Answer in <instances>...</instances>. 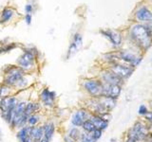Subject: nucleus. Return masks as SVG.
<instances>
[{"label":"nucleus","instance_id":"obj_21","mask_svg":"<svg viewBox=\"0 0 152 142\" xmlns=\"http://www.w3.org/2000/svg\"><path fill=\"white\" fill-rule=\"evenodd\" d=\"M30 136H31V139L33 142H39L43 137H44V130H43L42 124L31 127L30 128Z\"/></svg>","mask_w":152,"mask_h":142},{"label":"nucleus","instance_id":"obj_27","mask_svg":"<svg viewBox=\"0 0 152 142\" xmlns=\"http://www.w3.org/2000/svg\"><path fill=\"white\" fill-rule=\"evenodd\" d=\"M80 128H81V130H82V132L89 133V134H90V133H92L94 130H96V128H95L94 124L91 121H90L89 118H88V120H86Z\"/></svg>","mask_w":152,"mask_h":142},{"label":"nucleus","instance_id":"obj_22","mask_svg":"<svg viewBox=\"0 0 152 142\" xmlns=\"http://www.w3.org/2000/svg\"><path fill=\"white\" fill-rule=\"evenodd\" d=\"M99 99H100V101H101V103L103 104V106L104 107V109H106L108 113H110L113 109L116 107L117 99H114L108 97H100Z\"/></svg>","mask_w":152,"mask_h":142},{"label":"nucleus","instance_id":"obj_3","mask_svg":"<svg viewBox=\"0 0 152 142\" xmlns=\"http://www.w3.org/2000/svg\"><path fill=\"white\" fill-rule=\"evenodd\" d=\"M19 101L20 98L18 97V94L0 99V116L8 125L12 121V113Z\"/></svg>","mask_w":152,"mask_h":142},{"label":"nucleus","instance_id":"obj_16","mask_svg":"<svg viewBox=\"0 0 152 142\" xmlns=\"http://www.w3.org/2000/svg\"><path fill=\"white\" fill-rule=\"evenodd\" d=\"M122 92L121 85H110L103 83L102 97H108L114 99H118Z\"/></svg>","mask_w":152,"mask_h":142},{"label":"nucleus","instance_id":"obj_35","mask_svg":"<svg viewBox=\"0 0 152 142\" xmlns=\"http://www.w3.org/2000/svg\"><path fill=\"white\" fill-rule=\"evenodd\" d=\"M145 141L146 142H152V134H149L148 137H147V139Z\"/></svg>","mask_w":152,"mask_h":142},{"label":"nucleus","instance_id":"obj_28","mask_svg":"<svg viewBox=\"0 0 152 142\" xmlns=\"http://www.w3.org/2000/svg\"><path fill=\"white\" fill-rule=\"evenodd\" d=\"M78 142H97V140L94 138L93 135H91V133H81V136Z\"/></svg>","mask_w":152,"mask_h":142},{"label":"nucleus","instance_id":"obj_25","mask_svg":"<svg viewBox=\"0 0 152 142\" xmlns=\"http://www.w3.org/2000/svg\"><path fill=\"white\" fill-rule=\"evenodd\" d=\"M81 133H82V130L81 128L78 127H74V126H70L68 131H66V135H68L69 138H71L72 140H74L75 142H78L81 136Z\"/></svg>","mask_w":152,"mask_h":142},{"label":"nucleus","instance_id":"obj_5","mask_svg":"<svg viewBox=\"0 0 152 142\" xmlns=\"http://www.w3.org/2000/svg\"><path fill=\"white\" fill-rule=\"evenodd\" d=\"M27 74L16 64H10L5 66L3 69V80L2 83L10 87H14V85L24 75Z\"/></svg>","mask_w":152,"mask_h":142},{"label":"nucleus","instance_id":"obj_2","mask_svg":"<svg viewBox=\"0 0 152 142\" xmlns=\"http://www.w3.org/2000/svg\"><path fill=\"white\" fill-rule=\"evenodd\" d=\"M130 36L135 44L142 50H147L152 46V37L146 26L138 25L133 26L130 30Z\"/></svg>","mask_w":152,"mask_h":142},{"label":"nucleus","instance_id":"obj_4","mask_svg":"<svg viewBox=\"0 0 152 142\" xmlns=\"http://www.w3.org/2000/svg\"><path fill=\"white\" fill-rule=\"evenodd\" d=\"M80 85L88 98L98 99L102 97L103 83L99 78H85L81 80Z\"/></svg>","mask_w":152,"mask_h":142},{"label":"nucleus","instance_id":"obj_32","mask_svg":"<svg viewBox=\"0 0 152 142\" xmlns=\"http://www.w3.org/2000/svg\"><path fill=\"white\" fill-rule=\"evenodd\" d=\"M25 13H28V14H31V12H33V6H32V4L31 3H28L26 4V6H25Z\"/></svg>","mask_w":152,"mask_h":142},{"label":"nucleus","instance_id":"obj_11","mask_svg":"<svg viewBox=\"0 0 152 142\" xmlns=\"http://www.w3.org/2000/svg\"><path fill=\"white\" fill-rule=\"evenodd\" d=\"M117 55L119 61L121 60L123 62H125L127 64L131 65L133 68L136 67L137 65H139L142 62V56H137L128 50H121L118 52Z\"/></svg>","mask_w":152,"mask_h":142},{"label":"nucleus","instance_id":"obj_30","mask_svg":"<svg viewBox=\"0 0 152 142\" xmlns=\"http://www.w3.org/2000/svg\"><path fill=\"white\" fill-rule=\"evenodd\" d=\"M91 135H93V137L95 139H96L97 141L101 138L102 137V135H103V131H101V130H98V129H96V130H94L92 133H91Z\"/></svg>","mask_w":152,"mask_h":142},{"label":"nucleus","instance_id":"obj_39","mask_svg":"<svg viewBox=\"0 0 152 142\" xmlns=\"http://www.w3.org/2000/svg\"><path fill=\"white\" fill-rule=\"evenodd\" d=\"M126 142H135V141H133V140H131V139H128V138H126Z\"/></svg>","mask_w":152,"mask_h":142},{"label":"nucleus","instance_id":"obj_1","mask_svg":"<svg viewBox=\"0 0 152 142\" xmlns=\"http://www.w3.org/2000/svg\"><path fill=\"white\" fill-rule=\"evenodd\" d=\"M23 54L18 57L16 65H18L27 74L34 73L38 66L37 59L39 52L35 47H26L23 49Z\"/></svg>","mask_w":152,"mask_h":142},{"label":"nucleus","instance_id":"obj_15","mask_svg":"<svg viewBox=\"0 0 152 142\" xmlns=\"http://www.w3.org/2000/svg\"><path fill=\"white\" fill-rule=\"evenodd\" d=\"M42 126H43V130H44V138L47 139L48 141L51 142L56 132L55 122L51 118H48V120H45L43 121Z\"/></svg>","mask_w":152,"mask_h":142},{"label":"nucleus","instance_id":"obj_37","mask_svg":"<svg viewBox=\"0 0 152 142\" xmlns=\"http://www.w3.org/2000/svg\"><path fill=\"white\" fill-rule=\"evenodd\" d=\"M4 53V47L3 46H0V54Z\"/></svg>","mask_w":152,"mask_h":142},{"label":"nucleus","instance_id":"obj_12","mask_svg":"<svg viewBox=\"0 0 152 142\" xmlns=\"http://www.w3.org/2000/svg\"><path fill=\"white\" fill-rule=\"evenodd\" d=\"M99 79L102 80V83L104 84H110V85H123L124 80L122 79H120L114 74L113 72H111L108 68L107 69H104L100 72L99 75Z\"/></svg>","mask_w":152,"mask_h":142},{"label":"nucleus","instance_id":"obj_36","mask_svg":"<svg viewBox=\"0 0 152 142\" xmlns=\"http://www.w3.org/2000/svg\"><path fill=\"white\" fill-rule=\"evenodd\" d=\"M2 139H3V133H2L1 128H0V142L2 141Z\"/></svg>","mask_w":152,"mask_h":142},{"label":"nucleus","instance_id":"obj_33","mask_svg":"<svg viewBox=\"0 0 152 142\" xmlns=\"http://www.w3.org/2000/svg\"><path fill=\"white\" fill-rule=\"evenodd\" d=\"M145 117L146 121L149 122L150 125H152V111H148V113H147Z\"/></svg>","mask_w":152,"mask_h":142},{"label":"nucleus","instance_id":"obj_7","mask_svg":"<svg viewBox=\"0 0 152 142\" xmlns=\"http://www.w3.org/2000/svg\"><path fill=\"white\" fill-rule=\"evenodd\" d=\"M38 101L42 104L43 108L52 110L56 107L57 94L53 90H50L48 87H43L38 95Z\"/></svg>","mask_w":152,"mask_h":142},{"label":"nucleus","instance_id":"obj_18","mask_svg":"<svg viewBox=\"0 0 152 142\" xmlns=\"http://www.w3.org/2000/svg\"><path fill=\"white\" fill-rule=\"evenodd\" d=\"M43 106L39 101H28L25 107V115L31 116L35 113H42Z\"/></svg>","mask_w":152,"mask_h":142},{"label":"nucleus","instance_id":"obj_41","mask_svg":"<svg viewBox=\"0 0 152 142\" xmlns=\"http://www.w3.org/2000/svg\"><path fill=\"white\" fill-rule=\"evenodd\" d=\"M0 23H1V19H0Z\"/></svg>","mask_w":152,"mask_h":142},{"label":"nucleus","instance_id":"obj_6","mask_svg":"<svg viewBox=\"0 0 152 142\" xmlns=\"http://www.w3.org/2000/svg\"><path fill=\"white\" fill-rule=\"evenodd\" d=\"M149 134V127L147 126L146 123L142 121H137L127 131L126 138L131 139L135 142H141L146 140Z\"/></svg>","mask_w":152,"mask_h":142},{"label":"nucleus","instance_id":"obj_34","mask_svg":"<svg viewBox=\"0 0 152 142\" xmlns=\"http://www.w3.org/2000/svg\"><path fill=\"white\" fill-rule=\"evenodd\" d=\"M146 27H147V28H148V30L150 32V35L152 37V23H150V25H147Z\"/></svg>","mask_w":152,"mask_h":142},{"label":"nucleus","instance_id":"obj_14","mask_svg":"<svg viewBox=\"0 0 152 142\" xmlns=\"http://www.w3.org/2000/svg\"><path fill=\"white\" fill-rule=\"evenodd\" d=\"M101 34L106 37L107 39L111 43V45L114 47H119L121 46L122 42H123V38L121 33H119L118 31L115 30H101Z\"/></svg>","mask_w":152,"mask_h":142},{"label":"nucleus","instance_id":"obj_8","mask_svg":"<svg viewBox=\"0 0 152 142\" xmlns=\"http://www.w3.org/2000/svg\"><path fill=\"white\" fill-rule=\"evenodd\" d=\"M90 115H91V113H90L85 106L76 109L70 116V118H69L70 125L80 128L86 120H88Z\"/></svg>","mask_w":152,"mask_h":142},{"label":"nucleus","instance_id":"obj_40","mask_svg":"<svg viewBox=\"0 0 152 142\" xmlns=\"http://www.w3.org/2000/svg\"><path fill=\"white\" fill-rule=\"evenodd\" d=\"M151 108H152V102H151Z\"/></svg>","mask_w":152,"mask_h":142},{"label":"nucleus","instance_id":"obj_19","mask_svg":"<svg viewBox=\"0 0 152 142\" xmlns=\"http://www.w3.org/2000/svg\"><path fill=\"white\" fill-rule=\"evenodd\" d=\"M135 16H136V19L138 21L152 23V12L145 6L141 7L140 9H138Z\"/></svg>","mask_w":152,"mask_h":142},{"label":"nucleus","instance_id":"obj_24","mask_svg":"<svg viewBox=\"0 0 152 142\" xmlns=\"http://www.w3.org/2000/svg\"><path fill=\"white\" fill-rule=\"evenodd\" d=\"M44 120H43V115L42 113H35L32 114V115L28 117V121H27V125L28 126H37V125H41Z\"/></svg>","mask_w":152,"mask_h":142},{"label":"nucleus","instance_id":"obj_31","mask_svg":"<svg viewBox=\"0 0 152 142\" xmlns=\"http://www.w3.org/2000/svg\"><path fill=\"white\" fill-rule=\"evenodd\" d=\"M24 20H25V23L27 24L28 26H31V22H32V15H31V14L26 13L25 14V17H24Z\"/></svg>","mask_w":152,"mask_h":142},{"label":"nucleus","instance_id":"obj_10","mask_svg":"<svg viewBox=\"0 0 152 142\" xmlns=\"http://www.w3.org/2000/svg\"><path fill=\"white\" fill-rule=\"evenodd\" d=\"M82 46H83V36L81 33L76 32L73 34L72 39H71V42L68 49V51H66V60H69L71 57H73L81 49H82Z\"/></svg>","mask_w":152,"mask_h":142},{"label":"nucleus","instance_id":"obj_20","mask_svg":"<svg viewBox=\"0 0 152 142\" xmlns=\"http://www.w3.org/2000/svg\"><path fill=\"white\" fill-rule=\"evenodd\" d=\"M30 128L28 125H26L16 130L15 136L18 142H33L30 136Z\"/></svg>","mask_w":152,"mask_h":142},{"label":"nucleus","instance_id":"obj_9","mask_svg":"<svg viewBox=\"0 0 152 142\" xmlns=\"http://www.w3.org/2000/svg\"><path fill=\"white\" fill-rule=\"evenodd\" d=\"M108 69L113 72L116 76H118L119 78L122 79L123 80H125L128 79L132 75V73L134 72V68L132 67L129 64H123L118 63H115L111 65H109Z\"/></svg>","mask_w":152,"mask_h":142},{"label":"nucleus","instance_id":"obj_23","mask_svg":"<svg viewBox=\"0 0 152 142\" xmlns=\"http://www.w3.org/2000/svg\"><path fill=\"white\" fill-rule=\"evenodd\" d=\"M16 12L12 8H4L3 11L1 12V15H0V19H1V23H9L15 15Z\"/></svg>","mask_w":152,"mask_h":142},{"label":"nucleus","instance_id":"obj_17","mask_svg":"<svg viewBox=\"0 0 152 142\" xmlns=\"http://www.w3.org/2000/svg\"><path fill=\"white\" fill-rule=\"evenodd\" d=\"M89 120L91 121L95 128L98 130H101V131H106L108 127V123L109 121L104 120V118L101 116H98V115H94V114H91L89 117Z\"/></svg>","mask_w":152,"mask_h":142},{"label":"nucleus","instance_id":"obj_26","mask_svg":"<svg viewBox=\"0 0 152 142\" xmlns=\"http://www.w3.org/2000/svg\"><path fill=\"white\" fill-rule=\"evenodd\" d=\"M13 94H16V93L12 87H10V86H8V85L4 84L2 83H0V99L12 96V95H13Z\"/></svg>","mask_w":152,"mask_h":142},{"label":"nucleus","instance_id":"obj_38","mask_svg":"<svg viewBox=\"0 0 152 142\" xmlns=\"http://www.w3.org/2000/svg\"><path fill=\"white\" fill-rule=\"evenodd\" d=\"M39 142H50V141H48L47 139H45L44 137H43V138H42V139H41V140H40Z\"/></svg>","mask_w":152,"mask_h":142},{"label":"nucleus","instance_id":"obj_13","mask_svg":"<svg viewBox=\"0 0 152 142\" xmlns=\"http://www.w3.org/2000/svg\"><path fill=\"white\" fill-rule=\"evenodd\" d=\"M33 74L34 73H30V74H25L23 77L18 80L17 83L14 85V91L16 94H19L23 91H25L28 88H30L32 83H34V79H33Z\"/></svg>","mask_w":152,"mask_h":142},{"label":"nucleus","instance_id":"obj_29","mask_svg":"<svg viewBox=\"0 0 152 142\" xmlns=\"http://www.w3.org/2000/svg\"><path fill=\"white\" fill-rule=\"evenodd\" d=\"M147 113H148V109H147L146 105H145V104H142V105H140L139 109H138V114H139L140 116L145 117Z\"/></svg>","mask_w":152,"mask_h":142}]
</instances>
